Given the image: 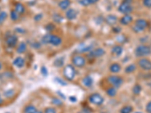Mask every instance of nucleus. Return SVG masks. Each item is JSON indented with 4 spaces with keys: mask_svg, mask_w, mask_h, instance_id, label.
<instances>
[{
    "mask_svg": "<svg viewBox=\"0 0 151 113\" xmlns=\"http://www.w3.org/2000/svg\"><path fill=\"white\" fill-rule=\"evenodd\" d=\"M143 4L147 8H151V0H143Z\"/></svg>",
    "mask_w": 151,
    "mask_h": 113,
    "instance_id": "f704fd0d",
    "label": "nucleus"
},
{
    "mask_svg": "<svg viewBox=\"0 0 151 113\" xmlns=\"http://www.w3.org/2000/svg\"><path fill=\"white\" fill-rule=\"evenodd\" d=\"M15 31L18 32V33H24V32H25V31L23 29H21V28L16 29V30H15Z\"/></svg>",
    "mask_w": 151,
    "mask_h": 113,
    "instance_id": "a19ab883",
    "label": "nucleus"
},
{
    "mask_svg": "<svg viewBox=\"0 0 151 113\" xmlns=\"http://www.w3.org/2000/svg\"><path fill=\"white\" fill-rule=\"evenodd\" d=\"M15 94V91L13 89H9L8 91H5L3 95H4L5 97H6V98H11L13 97Z\"/></svg>",
    "mask_w": 151,
    "mask_h": 113,
    "instance_id": "c85d7f7f",
    "label": "nucleus"
},
{
    "mask_svg": "<svg viewBox=\"0 0 151 113\" xmlns=\"http://www.w3.org/2000/svg\"><path fill=\"white\" fill-rule=\"evenodd\" d=\"M104 54H105V50L101 48H98L93 49L91 50L88 54V56L92 58H98V57H101L104 56Z\"/></svg>",
    "mask_w": 151,
    "mask_h": 113,
    "instance_id": "9d476101",
    "label": "nucleus"
},
{
    "mask_svg": "<svg viewBox=\"0 0 151 113\" xmlns=\"http://www.w3.org/2000/svg\"><path fill=\"white\" fill-rule=\"evenodd\" d=\"M63 76L68 81H73L76 76V69L74 66L71 64H67L63 70Z\"/></svg>",
    "mask_w": 151,
    "mask_h": 113,
    "instance_id": "f03ea898",
    "label": "nucleus"
},
{
    "mask_svg": "<svg viewBox=\"0 0 151 113\" xmlns=\"http://www.w3.org/2000/svg\"><path fill=\"white\" fill-rule=\"evenodd\" d=\"M54 20H55L56 22L60 23L62 20V17L59 14H55V15H54Z\"/></svg>",
    "mask_w": 151,
    "mask_h": 113,
    "instance_id": "72a5a7b5",
    "label": "nucleus"
},
{
    "mask_svg": "<svg viewBox=\"0 0 151 113\" xmlns=\"http://www.w3.org/2000/svg\"><path fill=\"white\" fill-rule=\"evenodd\" d=\"M151 54V48L148 45L141 44L138 46L135 50V55L137 57H144Z\"/></svg>",
    "mask_w": 151,
    "mask_h": 113,
    "instance_id": "f257e3e1",
    "label": "nucleus"
},
{
    "mask_svg": "<svg viewBox=\"0 0 151 113\" xmlns=\"http://www.w3.org/2000/svg\"><path fill=\"white\" fill-rule=\"evenodd\" d=\"M107 81L110 83V85H112L113 87H116V88H119L122 86L123 83H124V79L119 75H111L107 78Z\"/></svg>",
    "mask_w": 151,
    "mask_h": 113,
    "instance_id": "20e7f679",
    "label": "nucleus"
},
{
    "mask_svg": "<svg viewBox=\"0 0 151 113\" xmlns=\"http://www.w3.org/2000/svg\"><path fill=\"white\" fill-rule=\"evenodd\" d=\"M72 63L74 67L78 68H82L86 66V60L82 55H75L72 58Z\"/></svg>",
    "mask_w": 151,
    "mask_h": 113,
    "instance_id": "0eeeda50",
    "label": "nucleus"
},
{
    "mask_svg": "<svg viewBox=\"0 0 151 113\" xmlns=\"http://www.w3.org/2000/svg\"><path fill=\"white\" fill-rule=\"evenodd\" d=\"M109 69H110V73H119L121 71V69H122V67H121L120 64H119L118 63H114L110 65Z\"/></svg>",
    "mask_w": 151,
    "mask_h": 113,
    "instance_id": "6ab92c4d",
    "label": "nucleus"
},
{
    "mask_svg": "<svg viewBox=\"0 0 151 113\" xmlns=\"http://www.w3.org/2000/svg\"><path fill=\"white\" fill-rule=\"evenodd\" d=\"M41 71H42V73L43 75H47L48 72H47V69H46V67H42Z\"/></svg>",
    "mask_w": 151,
    "mask_h": 113,
    "instance_id": "58836bf2",
    "label": "nucleus"
},
{
    "mask_svg": "<svg viewBox=\"0 0 151 113\" xmlns=\"http://www.w3.org/2000/svg\"><path fill=\"white\" fill-rule=\"evenodd\" d=\"M26 50H27V44L24 42L20 43L17 47L16 51L18 54H24V53L26 52Z\"/></svg>",
    "mask_w": 151,
    "mask_h": 113,
    "instance_id": "412c9836",
    "label": "nucleus"
},
{
    "mask_svg": "<svg viewBox=\"0 0 151 113\" xmlns=\"http://www.w3.org/2000/svg\"><path fill=\"white\" fill-rule=\"evenodd\" d=\"M107 94L110 97H114L117 94V88L114 87H110L108 88L107 89L106 91Z\"/></svg>",
    "mask_w": 151,
    "mask_h": 113,
    "instance_id": "5701e85b",
    "label": "nucleus"
},
{
    "mask_svg": "<svg viewBox=\"0 0 151 113\" xmlns=\"http://www.w3.org/2000/svg\"><path fill=\"white\" fill-rule=\"evenodd\" d=\"M6 113H9V112H6Z\"/></svg>",
    "mask_w": 151,
    "mask_h": 113,
    "instance_id": "49530a36",
    "label": "nucleus"
},
{
    "mask_svg": "<svg viewBox=\"0 0 151 113\" xmlns=\"http://www.w3.org/2000/svg\"><path fill=\"white\" fill-rule=\"evenodd\" d=\"M64 64V57H60L57 58L54 62V65L56 67H62Z\"/></svg>",
    "mask_w": 151,
    "mask_h": 113,
    "instance_id": "393cba45",
    "label": "nucleus"
},
{
    "mask_svg": "<svg viewBox=\"0 0 151 113\" xmlns=\"http://www.w3.org/2000/svg\"><path fill=\"white\" fill-rule=\"evenodd\" d=\"M133 111V107L130 105H127L123 106L120 109V113H131Z\"/></svg>",
    "mask_w": 151,
    "mask_h": 113,
    "instance_id": "bb28decb",
    "label": "nucleus"
},
{
    "mask_svg": "<svg viewBox=\"0 0 151 113\" xmlns=\"http://www.w3.org/2000/svg\"><path fill=\"white\" fill-rule=\"evenodd\" d=\"M59 7L61 10H66L70 5V0H62L59 2Z\"/></svg>",
    "mask_w": 151,
    "mask_h": 113,
    "instance_id": "4be33fe9",
    "label": "nucleus"
},
{
    "mask_svg": "<svg viewBox=\"0 0 151 113\" xmlns=\"http://www.w3.org/2000/svg\"><path fill=\"white\" fill-rule=\"evenodd\" d=\"M106 22L110 26H113L114 24H116L117 23V20H118V18L116 15H113V14H109L106 17Z\"/></svg>",
    "mask_w": 151,
    "mask_h": 113,
    "instance_id": "2eb2a0df",
    "label": "nucleus"
},
{
    "mask_svg": "<svg viewBox=\"0 0 151 113\" xmlns=\"http://www.w3.org/2000/svg\"><path fill=\"white\" fill-rule=\"evenodd\" d=\"M8 17V14L5 11H1L0 12V24H2Z\"/></svg>",
    "mask_w": 151,
    "mask_h": 113,
    "instance_id": "7c9ffc66",
    "label": "nucleus"
},
{
    "mask_svg": "<svg viewBox=\"0 0 151 113\" xmlns=\"http://www.w3.org/2000/svg\"><path fill=\"white\" fill-rule=\"evenodd\" d=\"M42 17V14H37L36 16L35 17V20H36V21H39V20H41Z\"/></svg>",
    "mask_w": 151,
    "mask_h": 113,
    "instance_id": "ea45409f",
    "label": "nucleus"
},
{
    "mask_svg": "<svg viewBox=\"0 0 151 113\" xmlns=\"http://www.w3.org/2000/svg\"><path fill=\"white\" fill-rule=\"evenodd\" d=\"M49 37H50V34L45 35V36H44V37H43V38H42V42H43V43H45V44H49Z\"/></svg>",
    "mask_w": 151,
    "mask_h": 113,
    "instance_id": "c9c22d12",
    "label": "nucleus"
},
{
    "mask_svg": "<svg viewBox=\"0 0 151 113\" xmlns=\"http://www.w3.org/2000/svg\"><path fill=\"white\" fill-rule=\"evenodd\" d=\"M137 69V66L135 64H130L128 67H125V73L127 74H131V73H134L135 70Z\"/></svg>",
    "mask_w": 151,
    "mask_h": 113,
    "instance_id": "b1692460",
    "label": "nucleus"
},
{
    "mask_svg": "<svg viewBox=\"0 0 151 113\" xmlns=\"http://www.w3.org/2000/svg\"><path fill=\"white\" fill-rule=\"evenodd\" d=\"M3 103H4V100H3V99H2V98L0 97V106H2Z\"/></svg>",
    "mask_w": 151,
    "mask_h": 113,
    "instance_id": "37998d69",
    "label": "nucleus"
},
{
    "mask_svg": "<svg viewBox=\"0 0 151 113\" xmlns=\"http://www.w3.org/2000/svg\"><path fill=\"white\" fill-rule=\"evenodd\" d=\"M141 91H142V87L138 84H136L132 88V93L135 95H139L141 93Z\"/></svg>",
    "mask_w": 151,
    "mask_h": 113,
    "instance_id": "cd10ccee",
    "label": "nucleus"
},
{
    "mask_svg": "<svg viewBox=\"0 0 151 113\" xmlns=\"http://www.w3.org/2000/svg\"><path fill=\"white\" fill-rule=\"evenodd\" d=\"M76 16H77V12H76V11L74 10L73 8H69L66 12V17L69 20H74L76 17Z\"/></svg>",
    "mask_w": 151,
    "mask_h": 113,
    "instance_id": "dca6fc26",
    "label": "nucleus"
},
{
    "mask_svg": "<svg viewBox=\"0 0 151 113\" xmlns=\"http://www.w3.org/2000/svg\"><path fill=\"white\" fill-rule=\"evenodd\" d=\"M13 64H14V67H16L17 68H19V69L23 68L25 65L24 59L23 58V57H16V58L13 61Z\"/></svg>",
    "mask_w": 151,
    "mask_h": 113,
    "instance_id": "f8f14e48",
    "label": "nucleus"
},
{
    "mask_svg": "<svg viewBox=\"0 0 151 113\" xmlns=\"http://www.w3.org/2000/svg\"><path fill=\"white\" fill-rule=\"evenodd\" d=\"M77 113H82V112H77Z\"/></svg>",
    "mask_w": 151,
    "mask_h": 113,
    "instance_id": "a18cd8bd",
    "label": "nucleus"
},
{
    "mask_svg": "<svg viewBox=\"0 0 151 113\" xmlns=\"http://www.w3.org/2000/svg\"><path fill=\"white\" fill-rule=\"evenodd\" d=\"M123 52V48L121 45H116L111 50V54L115 57H119Z\"/></svg>",
    "mask_w": 151,
    "mask_h": 113,
    "instance_id": "4468645a",
    "label": "nucleus"
},
{
    "mask_svg": "<svg viewBox=\"0 0 151 113\" xmlns=\"http://www.w3.org/2000/svg\"><path fill=\"white\" fill-rule=\"evenodd\" d=\"M24 113H43L42 111L39 110L36 108L33 105H27L25 106L24 109Z\"/></svg>",
    "mask_w": 151,
    "mask_h": 113,
    "instance_id": "ddd939ff",
    "label": "nucleus"
},
{
    "mask_svg": "<svg viewBox=\"0 0 151 113\" xmlns=\"http://www.w3.org/2000/svg\"><path fill=\"white\" fill-rule=\"evenodd\" d=\"M88 101L95 106H101L104 103V97L98 93H94L88 97Z\"/></svg>",
    "mask_w": 151,
    "mask_h": 113,
    "instance_id": "423d86ee",
    "label": "nucleus"
},
{
    "mask_svg": "<svg viewBox=\"0 0 151 113\" xmlns=\"http://www.w3.org/2000/svg\"><path fill=\"white\" fill-rule=\"evenodd\" d=\"M69 100L76 102V97H69Z\"/></svg>",
    "mask_w": 151,
    "mask_h": 113,
    "instance_id": "79ce46f5",
    "label": "nucleus"
},
{
    "mask_svg": "<svg viewBox=\"0 0 151 113\" xmlns=\"http://www.w3.org/2000/svg\"><path fill=\"white\" fill-rule=\"evenodd\" d=\"M45 28H46V30H47L48 31H50V32H51V31H52L54 29H55V26L52 24H48Z\"/></svg>",
    "mask_w": 151,
    "mask_h": 113,
    "instance_id": "4c0bfd02",
    "label": "nucleus"
},
{
    "mask_svg": "<svg viewBox=\"0 0 151 113\" xmlns=\"http://www.w3.org/2000/svg\"><path fill=\"white\" fill-rule=\"evenodd\" d=\"M145 109H146V112H147V113H151V100L147 103Z\"/></svg>",
    "mask_w": 151,
    "mask_h": 113,
    "instance_id": "e433bc0d",
    "label": "nucleus"
},
{
    "mask_svg": "<svg viewBox=\"0 0 151 113\" xmlns=\"http://www.w3.org/2000/svg\"><path fill=\"white\" fill-rule=\"evenodd\" d=\"M148 23L144 19H138L135 21V25L132 27L133 31L136 33H141L143 32L145 29L147 28Z\"/></svg>",
    "mask_w": 151,
    "mask_h": 113,
    "instance_id": "7ed1b4c3",
    "label": "nucleus"
},
{
    "mask_svg": "<svg viewBox=\"0 0 151 113\" xmlns=\"http://www.w3.org/2000/svg\"><path fill=\"white\" fill-rule=\"evenodd\" d=\"M18 41V38L17 37V36L14 34L9 35L5 39V43H6L7 46L8 48H15L17 46Z\"/></svg>",
    "mask_w": 151,
    "mask_h": 113,
    "instance_id": "1a4fd4ad",
    "label": "nucleus"
},
{
    "mask_svg": "<svg viewBox=\"0 0 151 113\" xmlns=\"http://www.w3.org/2000/svg\"><path fill=\"white\" fill-rule=\"evenodd\" d=\"M133 20V17L131 14H125L120 19V23L123 25H128Z\"/></svg>",
    "mask_w": 151,
    "mask_h": 113,
    "instance_id": "a211bd4d",
    "label": "nucleus"
},
{
    "mask_svg": "<svg viewBox=\"0 0 151 113\" xmlns=\"http://www.w3.org/2000/svg\"><path fill=\"white\" fill-rule=\"evenodd\" d=\"M82 84H83L86 87H91L93 85V83H94V81H93V79L92 78V76L90 75H86V77H84L83 79L82 80Z\"/></svg>",
    "mask_w": 151,
    "mask_h": 113,
    "instance_id": "f3484780",
    "label": "nucleus"
},
{
    "mask_svg": "<svg viewBox=\"0 0 151 113\" xmlns=\"http://www.w3.org/2000/svg\"><path fill=\"white\" fill-rule=\"evenodd\" d=\"M14 11H16L19 14H22L25 12V6L21 2H17L14 5Z\"/></svg>",
    "mask_w": 151,
    "mask_h": 113,
    "instance_id": "aec40b11",
    "label": "nucleus"
},
{
    "mask_svg": "<svg viewBox=\"0 0 151 113\" xmlns=\"http://www.w3.org/2000/svg\"><path fill=\"white\" fill-rule=\"evenodd\" d=\"M10 17L13 21H16V20H18L19 19V14L16 11L14 10L11 11Z\"/></svg>",
    "mask_w": 151,
    "mask_h": 113,
    "instance_id": "c756f323",
    "label": "nucleus"
},
{
    "mask_svg": "<svg viewBox=\"0 0 151 113\" xmlns=\"http://www.w3.org/2000/svg\"><path fill=\"white\" fill-rule=\"evenodd\" d=\"M99 0H81L80 1V4L84 5V6H87V5H89L95 4Z\"/></svg>",
    "mask_w": 151,
    "mask_h": 113,
    "instance_id": "a878e982",
    "label": "nucleus"
},
{
    "mask_svg": "<svg viewBox=\"0 0 151 113\" xmlns=\"http://www.w3.org/2000/svg\"><path fill=\"white\" fill-rule=\"evenodd\" d=\"M131 0H124L119 7V11L124 14H130L133 11L132 6L131 5Z\"/></svg>",
    "mask_w": 151,
    "mask_h": 113,
    "instance_id": "39448f33",
    "label": "nucleus"
},
{
    "mask_svg": "<svg viewBox=\"0 0 151 113\" xmlns=\"http://www.w3.org/2000/svg\"><path fill=\"white\" fill-rule=\"evenodd\" d=\"M62 39L61 37L55 36V35L50 34V37H49V44H52L53 46H58L61 44Z\"/></svg>",
    "mask_w": 151,
    "mask_h": 113,
    "instance_id": "9b49d317",
    "label": "nucleus"
},
{
    "mask_svg": "<svg viewBox=\"0 0 151 113\" xmlns=\"http://www.w3.org/2000/svg\"><path fill=\"white\" fill-rule=\"evenodd\" d=\"M138 65L144 71H151V61L147 58H141L138 61Z\"/></svg>",
    "mask_w": 151,
    "mask_h": 113,
    "instance_id": "6e6552de",
    "label": "nucleus"
},
{
    "mask_svg": "<svg viewBox=\"0 0 151 113\" xmlns=\"http://www.w3.org/2000/svg\"><path fill=\"white\" fill-rule=\"evenodd\" d=\"M2 63L0 62V70L2 69Z\"/></svg>",
    "mask_w": 151,
    "mask_h": 113,
    "instance_id": "c03bdc74",
    "label": "nucleus"
},
{
    "mask_svg": "<svg viewBox=\"0 0 151 113\" xmlns=\"http://www.w3.org/2000/svg\"><path fill=\"white\" fill-rule=\"evenodd\" d=\"M52 103H53L54 105L57 106H62V101L60 99H58V98H53V100H52Z\"/></svg>",
    "mask_w": 151,
    "mask_h": 113,
    "instance_id": "2f4dec72",
    "label": "nucleus"
},
{
    "mask_svg": "<svg viewBox=\"0 0 151 113\" xmlns=\"http://www.w3.org/2000/svg\"><path fill=\"white\" fill-rule=\"evenodd\" d=\"M44 113H57V112H56V109L53 107H48L45 109Z\"/></svg>",
    "mask_w": 151,
    "mask_h": 113,
    "instance_id": "473e14b6",
    "label": "nucleus"
}]
</instances>
